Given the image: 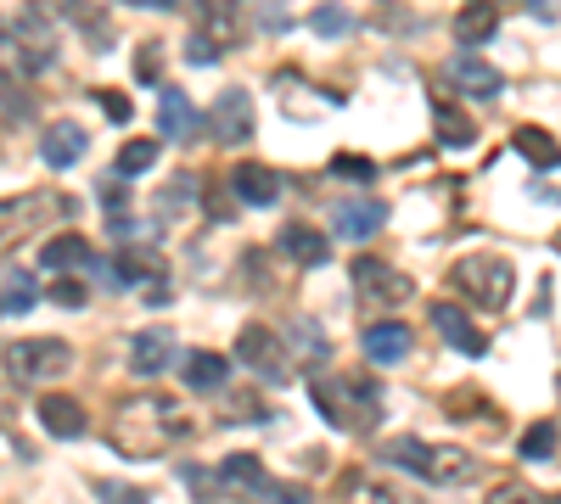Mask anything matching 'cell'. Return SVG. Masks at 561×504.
Instances as JSON below:
<instances>
[{
	"instance_id": "5",
	"label": "cell",
	"mask_w": 561,
	"mask_h": 504,
	"mask_svg": "<svg viewBox=\"0 0 561 504\" xmlns=\"http://www.w3.org/2000/svg\"><path fill=\"white\" fill-rule=\"evenodd\" d=\"M387 460L416 470V477H426V482H438V488L477 477V460L467 449H433V443H421V437H399V443H387Z\"/></svg>"
},
{
	"instance_id": "26",
	"label": "cell",
	"mask_w": 561,
	"mask_h": 504,
	"mask_svg": "<svg viewBox=\"0 0 561 504\" xmlns=\"http://www.w3.org/2000/svg\"><path fill=\"white\" fill-rule=\"evenodd\" d=\"M494 28H500V12H494V7L455 12V40H460V51H477L483 40H494Z\"/></svg>"
},
{
	"instance_id": "2",
	"label": "cell",
	"mask_w": 561,
	"mask_h": 504,
	"mask_svg": "<svg viewBox=\"0 0 561 504\" xmlns=\"http://www.w3.org/2000/svg\"><path fill=\"white\" fill-rule=\"evenodd\" d=\"M315 410L332 421L337 431H377L382 426V392L366 376H343V370H320L309 382Z\"/></svg>"
},
{
	"instance_id": "9",
	"label": "cell",
	"mask_w": 561,
	"mask_h": 504,
	"mask_svg": "<svg viewBox=\"0 0 561 504\" xmlns=\"http://www.w3.org/2000/svg\"><path fill=\"white\" fill-rule=\"evenodd\" d=\"M449 85H455L460 95H472V101H494V95L506 90L500 67H494V62H483L477 51H460V56H449Z\"/></svg>"
},
{
	"instance_id": "6",
	"label": "cell",
	"mask_w": 561,
	"mask_h": 504,
	"mask_svg": "<svg viewBox=\"0 0 561 504\" xmlns=\"http://www.w3.org/2000/svg\"><path fill=\"white\" fill-rule=\"evenodd\" d=\"M74 219V196L62 191H23V196H7L0 202V247L23 242L28 230H46V224H62Z\"/></svg>"
},
{
	"instance_id": "1",
	"label": "cell",
	"mask_w": 561,
	"mask_h": 504,
	"mask_svg": "<svg viewBox=\"0 0 561 504\" xmlns=\"http://www.w3.org/2000/svg\"><path fill=\"white\" fill-rule=\"evenodd\" d=\"M107 437H113V449L129 454V460H163L186 437V415H180L175 398L141 392V398H124L118 410H113Z\"/></svg>"
},
{
	"instance_id": "43",
	"label": "cell",
	"mask_w": 561,
	"mask_h": 504,
	"mask_svg": "<svg viewBox=\"0 0 561 504\" xmlns=\"http://www.w3.org/2000/svg\"><path fill=\"white\" fill-rule=\"evenodd\" d=\"M102 202H107V214L118 219V208H124V175H113V180L102 185Z\"/></svg>"
},
{
	"instance_id": "15",
	"label": "cell",
	"mask_w": 561,
	"mask_h": 504,
	"mask_svg": "<svg viewBox=\"0 0 561 504\" xmlns=\"http://www.w3.org/2000/svg\"><path fill=\"white\" fill-rule=\"evenodd\" d=\"M359 348H366L371 364H405V353H410V325H405V320H377V325H366Z\"/></svg>"
},
{
	"instance_id": "44",
	"label": "cell",
	"mask_w": 561,
	"mask_h": 504,
	"mask_svg": "<svg viewBox=\"0 0 561 504\" xmlns=\"http://www.w3.org/2000/svg\"><path fill=\"white\" fill-rule=\"evenodd\" d=\"M292 331H298V343H304L309 353H326V336H320L315 325H304V320H298V325H292Z\"/></svg>"
},
{
	"instance_id": "7",
	"label": "cell",
	"mask_w": 561,
	"mask_h": 504,
	"mask_svg": "<svg viewBox=\"0 0 561 504\" xmlns=\"http://www.w3.org/2000/svg\"><path fill=\"white\" fill-rule=\"evenodd\" d=\"M237 364H247L258 382H270V387H286L292 382V353L281 348V336L270 325H242L237 336Z\"/></svg>"
},
{
	"instance_id": "37",
	"label": "cell",
	"mask_w": 561,
	"mask_h": 504,
	"mask_svg": "<svg viewBox=\"0 0 561 504\" xmlns=\"http://www.w3.org/2000/svg\"><path fill=\"white\" fill-rule=\"evenodd\" d=\"M230 398V421H264V403L253 392H225Z\"/></svg>"
},
{
	"instance_id": "20",
	"label": "cell",
	"mask_w": 561,
	"mask_h": 504,
	"mask_svg": "<svg viewBox=\"0 0 561 504\" xmlns=\"http://www.w3.org/2000/svg\"><path fill=\"white\" fill-rule=\"evenodd\" d=\"M40 426H46L51 437H79V431H85L79 398H68V392H46V398H40Z\"/></svg>"
},
{
	"instance_id": "24",
	"label": "cell",
	"mask_w": 561,
	"mask_h": 504,
	"mask_svg": "<svg viewBox=\"0 0 561 504\" xmlns=\"http://www.w3.org/2000/svg\"><path fill=\"white\" fill-rule=\"evenodd\" d=\"M196 196H203V180H196V175H175L169 185L157 191V219H163V224L186 219V214L196 208Z\"/></svg>"
},
{
	"instance_id": "23",
	"label": "cell",
	"mask_w": 561,
	"mask_h": 504,
	"mask_svg": "<svg viewBox=\"0 0 561 504\" xmlns=\"http://www.w3.org/2000/svg\"><path fill=\"white\" fill-rule=\"evenodd\" d=\"M118 286H136V281H157V275H169V263H163L157 247H124L118 253Z\"/></svg>"
},
{
	"instance_id": "14",
	"label": "cell",
	"mask_w": 561,
	"mask_h": 504,
	"mask_svg": "<svg viewBox=\"0 0 561 504\" xmlns=\"http://www.w3.org/2000/svg\"><path fill=\"white\" fill-rule=\"evenodd\" d=\"M264 488H270V477H264L258 454H225V465H219V493L225 499H264Z\"/></svg>"
},
{
	"instance_id": "35",
	"label": "cell",
	"mask_w": 561,
	"mask_h": 504,
	"mask_svg": "<svg viewBox=\"0 0 561 504\" xmlns=\"http://www.w3.org/2000/svg\"><path fill=\"white\" fill-rule=\"evenodd\" d=\"M157 74H163V46H141V56H136V79L141 85H157Z\"/></svg>"
},
{
	"instance_id": "38",
	"label": "cell",
	"mask_w": 561,
	"mask_h": 504,
	"mask_svg": "<svg viewBox=\"0 0 561 504\" xmlns=\"http://www.w3.org/2000/svg\"><path fill=\"white\" fill-rule=\"evenodd\" d=\"M488 504H539V493H534V488H522V482H500Z\"/></svg>"
},
{
	"instance_id": "42",
	"label": "cell",
	"mask_w": 561,
	"mask_h": 504,
	"mask_svg": "<svg viewBox=\"0 0 561 504\" xmlns=\"http://www.w3.org/2000/svg\"><path fill=\"white\" fill-rule=\"evenodd\" d=\"M51 297H56V302H68V309H79V302H85V286L68 275V281H56V286H51Z\"/></svg>"
},
{
	"instance_id": "19",
	"label": "cell",
	"mask_w": 561,
	"mask_h": 504,
	"mask_svg": "<svg viewBox=\"0 0 561 504\" xmlns=\"http://www.w3.org/2000/svg\"><path fill=\"white\" fill-rule=\"evenodd\" d=\"M157 124H163V134H169V141H196V134H203V118H196V107H191L186 90H163Z\"/></svg>"
},
{
	"instance_id": "41",
	"label": "cell",
	"mask_w": 561,
	"mask_h": 504,
	"mask_svg": "<svg viewBox=\"0 0 561 504\" xmlns=\"http://www.w3.org/2000/svg\"><path fill=\"white\" fill-rule=\"evenodd\" d=\"M95 95H102V113H107L113 124H124V118H129V101H124L118 90H95Z\"/></svg>"
},
{
	"instance_id": "39",
	"label": "cell",
	"mask_w": 561,
	"mask_h": 504,
	"mask_svg": "<svg viewBox=\"0 0 561 504\" xmlns=\"http://www.w3.org/2000/svg\"><path fill=\"white\" fill-rule=\"evenodd\" d=\"M186 56H191L196 67H208V62H219V46L203 40V34H191V40H186Z\"/></svg>"
},
{
	"instance_id": "11",
	"label": "cell",
	"mask_w": 561,
	"mask_h": 504,
	"mask_svg": "<svg viewBox=\"0 0 561 504\" xmlns=\"http://www.w3.org/2000/svg\"><path fill=\"white\" fill-rule=\"evenodd\" d=\"M175 359H180V348H175V331L169 325L136 331V343H129V370H136V376H163Z\"/></svg>"
},
{
	"instance_id": "25",
	"label": "cell",
	"mask_w": 561,
	"mask_h": 504,
	"mask_svg": "<svg viewBox=\"0 0 561 504\" xmlns=\"http://www.w3.org/2000/svg\"><path fill=\"white\" fill-rule=\"evenodd\" d=\"M40 302V281L28 269H0V309L7 314H28Z\"/></svg>"
},
{
	"instance_id": "40",
	"label": "cell",
	"mask_w": 561,
	"mask_h": 504,
	"mask_svg": "<svg viewBox=\"0 0 561 504\" xmlns=\"http://www.w3.org/2000/svg\"><path fill=\"white\" fill-rule=\"evenodd\" d=\"M264 499H276V504H309V493L298 482H270V488H264Z\"/></svg>"
},
{
	"instance_id": "10",
	"label": "cell",
	"mask_w": 561,
	"mask_h": 504,
	"mask_svg": "<svg viewBox=\"0 0 561 504\" xmlns=\"http://www.w3.org/2000/svg\"><path fill=\"white\" fill-rule=\"evenodd\" d=\"M382 224H387V202H377V196H348L332 208V230L343 242H371Z\"/></svg>"
},
{
	"instance_id": "45",
	"label": "cell",
	"mask_w": 561,
	"mask_h": 504,
	"mask_svg": "<svg viewBox=\"0 0 561 504\" xmlns=\"http://www.w3.org/2000/svg\"><path fill=\"white\" fill-rule=\"evenodd\" d=\"M556 247H561V235H556Z\"/></svg>"
},
{
	"instance_id": "29",
	"label": "cell",
	"mask_w": 561,
	"mask_h": 504,
	"mask_svg": "<svg viewBox=\"0 0 561 504\" xmlns=\"http://www.w3.org/2000/svg\"><path fill=\"white\" fill-rule=\"evenodd\" d=\"M433 118H438V134H444V146H472L477 141V124L460 113V107H449V101H438L433 107Z\"/></svg>"
},
{
	"instance_id": "30",
	"label": "cell",
	"mask_w": 561,
	"mask_h": 504,
	"mask_svg": "<svg viewBox=\"0 0 561 504\" xmlns=\"http://www.w3.org/2000/svg\"><path fill=\"white\" fill-rule=\"evenodd\" d=\"M517 454H522L527 465H539V460H550V454H556V426H550V421H539V426H527V431H522V443H517Z\"/></svg>"
},
{
	"instance_id": "34",
	"label": "cell",
	"mask_w": 561,
	"mask_h": 504,
	"mask_svg": "<svg viewBox=\"0 0 561 504\" xmlns=\"http://www.w3.org/2000/svg\"><path fill=\"white\" fill-rule=\"evenodd\" d=\"M332 175H343V180H371L377 163H371V157H354V152H337V157H332Z\"/></svg>"
},
{
	"instance_id": "13",
	"label": "cell",
	"mask_w": 561,
	"mask_h": 504,
	"mask_svg": "<svg viewBox=\"0 0 561 504\" xmlns=\"http://www.w3.org/2000/svg\"><path fill=\"white\" fill-rule=\"evenodd\" d=\"M426 320H433V331L444 336V343H449L455 353H467V359H477V353L488 348V336H483V331H477V325H472L467 314H460L455 302H444V297L433 302V309H426Z\"/></svg>"
},
{
	"instance_id": "28",
	"label": "cell",
	"mask_w": 561,
	"mask_h": 504,
	"mask_svg": "<svg viewBox=\"0 0 561 504\" xmlns=\"http://www.w3.org/2000/svg\"><path fill=\"white\" fill-rule=\"evenodd\" d=\"M511 141H517V152H522L527 163H534V168H561V146H556V134H545V129H534V124H522V129L511 134Z\"/></svg>"
},
{
	"instance_id": "32",
	"label": "cell",
	"mask_w": 561,
	"mask_h": 504,
	"mask_svg": "<svg viewBox=\"0 0 561 504\" xmlns=\"http://www.w3.org/2000/svg\"><path fill=\"white\" fill-rule=\"evenodd\" d=\"M157 163V141H124V152H118V175H146V168Z\"/></svg>"
},
{
	"instance_id": "33",
	"label": "cell",
	"mask_w": 561,
	"mask_h": 504,
	"mask_svg": "<svg viewBox=\"0 0 561 504\" xmlns=\"http://www.w3.org/2000/svg\"><path fill=\"white\" fill-rule=\"evenodd\" d=\"M348 28H354V17L343 7H320L315 12V34H326V40H337V34H348Z\"/></svg>"
},
{
	"instance_id": "12",
	"label": "cell",
	"mask_w": 561,
	"mask_h": 504,
	"mask_svg": "<svg viewBox=\"0 0 561 504\" xmlns=\"http://www.w3.org/2000/svg\"><path fill=\"white\" fill-rule=\"evenodd\" d=\"M214 129L225 146H247L253 141V95L242 85H230L219 101H214Z\"/></svg>"
},
{
	"instance_id": "4",
	"label": "cell",
	"mask_w": 561,
	"mask_h": 504,
	"mask_svg": "<svg viewBox=\"0 0 561 504\" xmlns=\"http://www.w3.org/2000/svg\"><path fill=\"white\" fill-rule=\"evenodd\" d=\"M0 364H7V376L17 387H46V382L74 370V348L62 343V336H23V343L0 348Z\"/></svg>"
},
{
	"instance_id": "8",
	"label": "cell",
	"mask_w": 561,
	"mask_h": 504,
	"mask_svg": "<svg viewBox=\"0 0 561 504\" xmlns=\"http://www.w3.org/2000/svg\"><path fill=\"white\" fill-rule=\"evenodd\" d=\"M348 275H354L359 302H371V309H399V302L410 297V275H399V269L382 263V258H359Z\"/></svg>"
},
{
	"instance_id": "31",
	"label": "cell",
	"mask_w": 561,
	"mask_h": 504,
	"mask_svg": "<svg viewBox=\"0 0 561 504\" xmlns=\"http://www.w3.org/2000/svg\"><path fill=\"white\" fill-rule=\"evenodd\" d=\"M348 504H410L399 488H387V482H377V477H354L348 482Z\"/></svg>"
},
{
	"instance_id": "3",
	"label": "cell",
	"mask_w": 561,
	"mask_h": 504,
	"mask_svg": "<svg viewBox=\"0 0 561 504\" xmlns=\"http://www.w3.org/2000/svg\"><path fill=\"white\" fill-rule=\"evenodd\" d=\"M449 281H455L460 297H472L477 309L494 314V309H506V302H511L517 269H511V258H500V253H467V258H455Z\"/></svg>"
},
{
	"instance_id": "46",
	"label": "cell",
	"mask_w": 561,
	"mask_h": 504,
	"mask_svg": "<svg viewBox=\"0 0 561 504\" xmlns=\"http://www.w3.org/2000/svg\"><path fill=\"white\" fill-rule=\"evenodd\" d=\"M556 504H561V499H556Z\"/></svg>"
},
{
	"instance_id": "16",
	"label": "cell",
	"mask_w": 561,
	"mask_h": 504,
	"mask_svg": "<svg viewBox=\"0 0 561 504\" xmlns=\"http://www.w3.org/2000/svg\"><path fill=\"white\" fill-rule=\"evenodd\" d=\"M85 152H90V134H85L74 118H56V124L46 129V141H40V157H46V168H74Z\"/></svg>"
},
{
	"instance_id": "17",
	"label": "cell",
	"mask_w": 561,
	"mask_h": 504,
	"mask_svg": "<svg viewBox=\"0 0 561 504\" xmlns=\"http://www.w3.org/2000/svg\"><path fill=\"white\" fill-rule=\"evenodd\" d=\"M40 263L51 269V275H62V281H68L74 275V269H85V275H90V269H95V253H90V242H85V235H51V242H46V253H40Z\"/></svg>"
},
{
	"instance_id": "27",
	"label": "cell",
	"mask_w": 561,
	"mask_h": 504,
	"mask_svg": "<svg viewBox=\"0 0 561 504\" xmlns=\"http://www.w3.org/2000/svg\"><path fill=\"white\" fill-rule=\"evenodd\" d=\"M203 40H214V46H237L242 34H247V23H242V12L237 7H203Z\"/></svg>"
},
{
	"instance_id": "21",
	"label": "cell",
	"mask_w": 561,
	"mask_h": 504,
	"mask_svg": "<svg viewBox=\"0 0 561 504\" xmlns=\"http://www.w3.org/2000/svg\"><path fill=\"white\" fill-rule=\"evenodd\" d=\"M281 253H286L292 263L315 269V263H326V258H332V242H326L320 230H309V224H286V230H281Z\"/></svg>"
},
{
	"instance_id": "22",
	"label": "cell",
	"mask_w": 561,
	"mask_h": 504,
	"mask_svg": "<svg viewBox=\"0 0 561 504\" xmlns=\"http://www.w3.org/2000/svg\"><path fill=\"white\" fill-rule=\"evenodd\" d=\"M225 359L219 353H208V348H196V353H186L180 359V382L191 387V392H219L225 387Z\"/></svg>"
},
{
	"instance_id": "18",
	"label": "cell",
	"mask_w": 561,
	"mask_h": 504,
	"mask_svg": "<svg viewBox=\"0 0 561 504\" xmlns=\"http://www.w3.org/2000/svg\"><path fill=\"white\" fill-rule=\"evenodd\" d=\"M230 185H237V196L247 202V208H270V202L281 196V175L264 163H237L230 168Z\"/></svg>"
},
{
	"instance_id": "36",
	"label": "cell",
	"mask_w": 561,
	"mask_h": 504,
	"mask_svg": "<svg viewBox=\"0 0 561 504\" xmlns=\"http://www.w3.org/2000/svg\"><path fill=\"white\" fill-rule=\"evenodd\" d=\"M95 493H102V504H146V493L129 482H95Z\"/></svg>"
}]
</instances>
